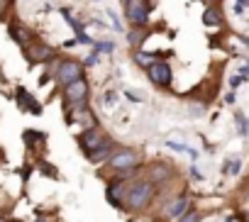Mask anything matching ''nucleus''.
<instances>
[{"instance_id": "14", "label": "nucleus", "mask_w": 249, "mask_h": 222, "mask_svg": "<svg viewBox=\"0 0 249 222\" xmlns=\"http://www.w3.org/2000/svg\"><path fill=\"white\" fill-rule=\"evenodd\" d=\"M107 203L110 205H115V207H122V195H124V183L122 181H117V183H110L107 186Z\"/></svg>"}, {"instance_id": "7", "label": "nucleus", "mask_w": 249, "mask_h": 222, "mask_svg": "<svg viewBox=\"0 0 249 222\" xmlns=\"http://www.w3.org/2000/svg\"><path fill=\"white\" fill-rule=\"evenodd\" d=\"M107 139V135L98 127V125H93V127H88V130H83L81 135H78V147H81V152L88 156L95 147H100L103 142Z\"/></svg>"}, {"instance_id": "10", "label": "nucleus", "mask_w": 249, "mask_h": 222, "mask_svg": "<svg viewBox=\"0 0 249 222\" xmlns=\"http://www.w3.org/2000/svg\"><path fill=\"white\" fill-rule=\"evenodd\" d=\"M174 178V171H171V166H166L164 161H157V164H152L149 166V183H166V181H171Z\"/></svg>"}, {"instance_id": "13", "label": "nucleus", "mask_w": 249, "mask_h": 222, "mask_svg": "<svg viewBox=\"0 0 249 222\" xmlns=\"http://www.w3.org/2000/svg\"><path fill=\"white\" fill-rule=\"evenodd\" d=\"M147 37H149V27H132V30L127 32V44H130L132 49H140Z\"/></svg>"}, {"instance_id": "3", "label": "nucleus", "mask_w": 249, "mask_h": 222, "mask_svg": "<svg viewBox=\"0 0 249 222\" xmlns=\"http://www.w3.org/2000/svg\"><path fill=\"white\" fill-rule=\"evenodd\" d=\"M157 5V0H132L124 8V15L132 22V27H147L149 25V13Z\"/></svg>"}, {"instance_id": "16", "label": "nucleus", "mask_w": 249, "mask_h": 222, "mask_svg": "<svg viewBox=\"0 0 249 222\" xmlns=\"http://www.w3.org/2000/svg\"><path fill=\"white\" fill-rule=\"evenodd\" d=\"M203 25L205 27H220L222 25V15H220V8L210 5L203 10Z\"/></svg>"}, {"instance_id": "4", "label": "nucleus", "mask_w": 249, "mask_h": 222, "mask_svg": "<svg viewBox=\"0 0 249 222\" xmlns=\"http://www.w3.org/2000/svg\"><path fill=\"white\" fill-rule=\"evenodd\" d=\"M78 76H83V64H81L78 59H71V56L61 59V61L56 64V68H54V81H56L61 88H64L66 83L76 81Z\"/></svg>"}, {"instance_id": "1", "label": "nucleus", "mask_w": 249, "mask_h": 222, "mask_svg": "<svg viewBox=\"0 0 249 222\" xmlns=\"http://www.w3.org/2000/svg\"><path fill=\"white\" fill-rule=\"evenodd\" d=\"M122 198H124V203H127L130 210L142 212L152 203V198H154V183H149V181H135L127 190H124Z\"/></svg>"}, {"instance_id": "6", "label": "nucleus", "mask_w": 249, "mask_h": 222, "mask_svg": "<svg viewBox=\"0 0 249 222\" xmlns=\"http://www.w3.org/2000/svg\"><path fill=\"white\" fill-rule=\"evenodd\" d=\"M107 161H110V166H112L115 171H130V169L137 166L140 154H137L135 149H130V147H115Z\"/></svg>"}, {"instance_id": "15", "label": "nucleus", "mask_w": 249, "mask_h": 222, "mask_svg": "<svg viewBox=\"0 0 249 222\" xmlns=\"http://www.w3.org/2000/svg\"><path fill=\"white\" fill-rule=\"evenodd\" d=\"M186 207H188V198L181 195V198H176V200H171V203L166 205L164 215H166V217H181V215L186 212Z\"/></svg>"}, {"instance_id": "23", "label": "nucleus", "mask_w": 249, "mask_h": 222, "mask_svg": "<svg viewBox=\"0 0 249 222\" xmlns=\"http://www.w3.org/2000/svg\"><path fill=\"white\" fill-rule=\"evenodd\" d=\"M0 222H10V220H5V217H3V215H0Z\"/></svg>"}, {"instance_id": "5", "label": "nucleus", "mask_w": 249, "mask_h": 222, "mask_svg": "<svg viewBox=\"0 0 249 222\" xmlns=\"http://www.w3.org/2000/svg\"><path fill=\"white\" fill-rule=\"evenodd\" d=\"M22 54H25V59L30 61V66H35V64H47V61L56 59V49L49 47V44L42 42V39H32V44L25 47Z\"/></svg>"}, {"instance_id": "21", "label": "nucleus", "mask_w": 249, "mask_h": 222, "mask_svg": "<svg viewBox=\"0 0 249 222\" xmlns=\"http://www.w3.org/2000/svg\"><path fill=\"white\" fill-rule=\"evenodd\" d=\"M247 5H249V0H237V5H234V13H237V15H242V13L247 10Z\"/></svg>"}, {"instance_id": "20", "label": "nucleus", "mask_w": 249, "mask_h": 222, "mask_svg": "<svg viewBox=\"0 0 249 222\" xmlns=\"http://www.w3.org/2000/svg\"><path fill=\"white\" fill-rule=\"evenodd\" d=\"M198 220H200V217H198V212H196V210H186V212L181 215V220H178V222H198Z\"/></svg>"}, {"instance_id": "9", "label": "nucleus", "mask_w": 249, "mask_h": 222, "mask_svg": "<svg viewBox=\"0 0 249 222\" xmlns=\"http://www.w3.org/2000/svg\"><path fill=\"white\" fill-rule=\"evenodd\" d=\"M8 34H10V39L20 47V49H25V47H30L32 44V39H35V34H32V30H27L20 20H13L10 25H8Z\"/></svg>"}, {"instance_id": "8", "label": "nucleus", "mask_w": 249, "mask_h": 222, "mask_svg": "<svg viewBox=\"0 0 249 222\" xmlns=\"http://www.w3.org/2000/svg\"><path fill=\"white\" fill-rule=\"evenodd\" d=\"M147 76H149V81H152L154 85H159V88H169L171 81H174V73H171L169 61H154V64L147 68Z\"/></svg>"}, {"instance_id": "24", "label": "nucleus", "mask_w": 249, "mask_h": 222, "mask_svg": "<svg viewBox=\"0 0 249 222\" xmlns=\"http://www.w3.org/2000/svg\"><path fill=\"white\" fill-rule=\"evenodd\" d=\"M124 3H132V0H124Z\"/></svg>"}, {"instance_id": "12", "label": "nucleus", "mask_w": 249, "mask_h": 222, "mask_svg": "<svg viewBox=\"0 0 249 222\" xmlns=\"http://www.w3.org/2000/svg\"><path fill=\"white\" fill-rule=\"evenodd\" d=\"M112 149H115V144H112V139L107 137L100 147H95V149L88 154V161H90V164H103V161H107V159H110Z\"/></svg>"}, {"instance_id": "11", "label": "nucleus", "mask_w": 249, "mask_h": 222, "mask_svg": "<svg viewBox=\"0 0 249 222\" xmlns=\"http://www.w3.org/2000/svg\"><path fill=\"white\" fill-rule=\"evenodd\" d=\"M15 98H18V105H20L22 110H27V113H35V115H39V113H42V107H39V102L35 100V95H32V93H27L22 85L15 90Z\"/></svg>"}, {"instance_id": "22", "label": "nucleus", "mask_w": 249, "mask_h": 222, "mask_svg": "<svg viewBox=\"0 0 249 222\" xmlns=\"http://www.w3.org/2000/svg\"><path fill=\"white\" fill-rule=\"evenodd\" d=\"M242 81H244L242 76H232V78H230V85H232V88H237V85H239Z\"/></svg>"}, {"instance_id": "2", "label": "nucleus", "mask_w": 249, "mask_h": 222, "mask_svg": "<svg viewBox=\"0 0 249 222\" xmlns=\"http://www.w3.org/2000/svg\"><path fill=\"white\" fill-rule=\"evenodd\" d=\"M88 93H90V85H88V78L86 76H78L76 81L66 83L64 85V107L66 110H83L86 107V100H88Z\"/></svg>"}, {"instance_id": "18", "label": "nucleus", "mask_w": 249, "mask_h": 222, "mask_svg": "<svg viewBox=\"0 0 249 222\" xmlns=\"http://www.w3.org/2000/svg\"><path fill=\"white\" fill-rule=\"evenodd\" d=\"M237 130H239L244 137L249 135V122H247V118H244V115H239V113H237Z\"/></svg>"}, {"instance_id": "19", "label": "nucleus", "mask_w": 249, "mask_h": 222, "mask_svg": "<svg viewBox=\"0 0 249 222\" xmlns=\"http://www.w3.org/2000/svg\"><path fill=\"white\" fill-rule=\"evenodd\" d=\"M39 171H44L47 176H52V178H59V171L54 169V166H49L47 161H39Z\"/></svg>"}, {"instance_id": "17", "label": "nucleus", "mask_w": 249, "mask_h": 222, "mask_svg": "<svg viewBox=\"0 0 249 222\" xmlns=\"http://www.w3.org/2000/svg\"><path fill=\"white\" fill-rule=\"evenodd\" d=\"M132 61H135L140 68H149L154 61H159V54H147V51H140V49L135 51V49H132Z\"/></svg>"}]
</instances>
